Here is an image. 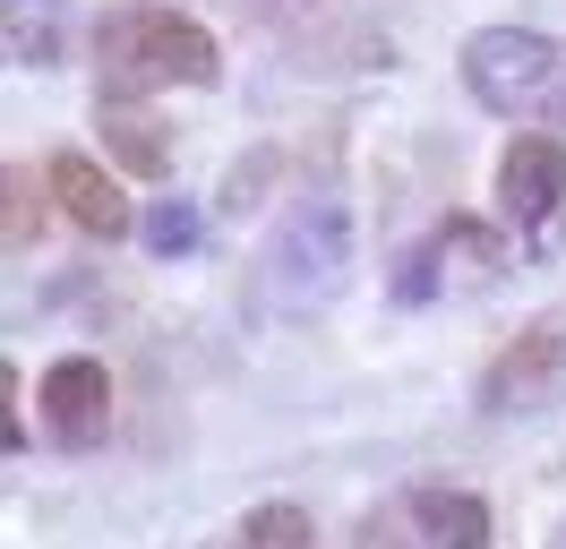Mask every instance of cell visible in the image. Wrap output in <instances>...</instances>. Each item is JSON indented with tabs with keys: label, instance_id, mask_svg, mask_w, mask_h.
<instances>
[{
	"label": "cell",
	"instance_id": "2",
	"mask_svg": "<svg viewBox=\"0 0 566 549\" xmlns=\"http://www.w3.org/2000/svg\"><path fill=\"white\" fill-rule=\"evenodd\" d=\"M344 267H353V206H335V198L283 206V224L258 249V309L310 318V309H326L344 292Z\"/></svg>",
	"mask_w": 566,
	"mask_h": 549
},
{
	"label": "cell",
	"instance_id": "13",
	"mask_svg": "<svg viewBox=\"0 0 566 549\" xmlns=\"http://www.w3.org/2000/svg\"><path fill=\"white\" fill-rule=\"evenodd\" d=\"M146 249H164V258H180V249H198V206H155L146 215Z\"/></svg>",
	"mask_w": 566,
	"mask_h": 549
},
{
	"label": "cell",
	"instance_id": "6",
	"mask_svg": "<svg viewBox=\"0 0 566 549\" xmlns=\"http://www.w3.org/2000/svg\"><path fill=\"white\" fill-rule=\"evenodd\" d=\"M43 429L61 446H104V429H112L104 361H52V370H43Z\"/></svg>",
	"mask_w": 566,
	"mask_h": 549
},
{
	"label": "cell",
	"instance_id": "10",
	"mask_svg": "<svg viewBox=\"0 0 566 549\" xmlns=\"http://www.w3.org/2000/svg\"><path fill=\"white\" fill-rule=\"evenodd\" d=\"M0 43L18 69H52L70 43V9L61 0H0Z\"/></svg>",
	"mask_w": 566,
	"mask_h": 549
},
{
	"label": "cell",
	"instance_id": "9",
	"mask_svg": "<svg viewBox=\"0 0 566 549\" xmlns=\"http://www.w3.org/2000/svg\"><path fill=\"white\" fill-rule=\"evenodd\" d=\"M412 524H421V549H490V507L472 489H412Z\"/></svg>",
	"mask_w": 566,
	"mask_h": 549
},
{
	"label": "cell",
	"instance_id": "8",
	"mask_svg": "<svg viewBox=\"0 0 566 549\" xmlns=\"http://www.w3.org/2000/svg\"><path fill=\"white\" fill-rule=\"evenodd\" d=\"M43 189H52V206L70 215L77 232H95V240H120V232H129V198H120L86 155H52V164H43Z\"/></svg>",
	"mask_w": 566,
	"mask_h": 549
},
{
	"label": "cell",
	"instance_id": "11",
	"mask_svg": "<svg viewBox=\"0 0 566 549\" xmlns=\"http://www.w3.org/2000/svg\"><path fill=\"white\" fill-rule=\"evenodd\" d=\"M104 137H112V155L138 172V180H164V172H172V146H164L172 130H164V121H146L138 103L104 95Z\"/></svg>",
	"mask_w": 566,
	"mask_h": 549
},
{
	"label": "cell",
	"instance_id": "7",
	"mask_svg": "<svg viewBox=\"0 0 566 549\" xmlns=\"http://www.w3.org/2000/svg\"><path fill=\"white\" fill-rule=\"evenodd\" d=\"M497 206L524 224V232H541L549 215L566 206V146L558 137H515L506 146V164H497Z\"/></svg>",
	"mask_w": 566,
	"mask_h": 549
},
{
	"label": "cell",
	"instance_id": "4",
	"mask_svg": "<svg viewBox=\"0 0 566 549\" xmlns=\"http://www.w3.org/2000/svg\"><path fill=\"white\" fill-rule=\"evenodd\" d=\"M549 395H566V318L524 327V335L481 370V412H490V421H515V412L549 404Z\"/></svg>",
	"mask_w": 566,
	"mask_h": 549
},
{
	"label": "cell",
	"instance_id": "12",
	"mask_svg": "<svg viewBox=\"0 0 566 549\" xmlns=\"http://www.w3.org/2000/svg\"><path fill=\"white\" fill-rule=\"evenodd\" d=\"M241 549H318V532H310L301 507H258L241 524Z\"/></svg>",
	"mask_w": 566,
	"mask_h": 549
},
{
	"label": "cell",
	"instance_id": "15",
	"mask_svg": "<svg viewBox=\"0 0 566 549\" xmlns=\"http://www.w3.org/2000/svg\"><path fill=\"white\" fill-rule=\"evenodd\" d=\"M549 549H566V532H558V541H549Z\"/></svg>",
	"mask_w": 566,
	"mask_h": 549
},
{
	"label": "cell",
	"instance_id": "1",
	"mask_svg": "<svg viewBox=\"0 0 566 549\" xmlns=\"http://www.w3.org/2000/svg\"><path fill=\"white\" fill-rule=\"evenodd\" d=\"M95 69H104V95H155V86H214L223 52L198 18H180L164 0H129L95 27Z\"/></svg>",
	"mask_w": 566,
	"mask_h": 549
},
{
	"label": "cell",
	"instance_id": "14",
	"mask_svg": "<svg viewBox=\"0 0 566 549\" xmlns=\"http://www.w3.org/2000/svg\"><path fill=\"white\" fill-rule=\"evenodd\" d=\"M0 189H9V240L35 232V189H27V172H0Z\"/></svg>",
	"mask_w": 566,
	"mask_h": 549
},
{
	"label": "cell",
	"instance_id": "5",
	"mask_svg": "<svg viewBox=\"0 0 566 549\" xmlns=\"http://www.w3.org/2000/svg\"><path fill=\"white\" fill-rule=\"evenodd\" d=\"M447 258L472 267V283H497V274H506V240H497L490 224H472V215H447L421 249L395 258V301H438V283H447L438 267H447Z\"/></svg>",
	"mask_w": 566,
	"mask_h": 549
},
{
	"label": "cell",
	"instance_id": "3",
	"mask_svg": "<svg viewBox=\"0 0 566 549\" xmlns=\"http://www.w3.org/2000/svg\"><path fill=\"white\" fill-rule=\"evenodd\" d=\"M463 86H472V103H490L506 121L566 112V43L532 27H481L463 43Z\"/></svg>",
	"mask_w": 566,
	"mask_h": 549
}]
</instances>
